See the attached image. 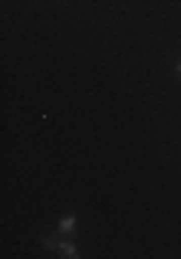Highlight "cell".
<instances>
[{
    "label": "cell",
    "mask_w": 181,
    "mask_h": 259,
    "mask_svg": "<svg viewBox=\"0 0 181 259\" xmlns=\"http://www.w3.org/2000/svg\"><path fill=\"white\" fill-rule=\"evenodd\" d=\"M75 225H78V219H75L72 213H69V216H64V219L58 222V233H61V236H64V233H72V231H75Z\"/></svg>",
    "instance_id": "obj_2"
},
{
    "label": "cell",
    "mask_w": 181,
    "mask_h": 259,
    "mask_svg": "<svg viewBox=\"0 0 181 259\" xmlns=\"http://www.w3.org/2000/svg\"><path fill=\"white\" fill-rule=\"evenodd\" d=\"M55 253H58V256H64V259H78V256H81V253H78V248H75L72 242H66V239H58Z\"/></svg>",
    "instance_id": "obj_1"
},
{
    "label": "cell",
    "mask_w": 181,
    "mask_h": 259,
    "mask_svg": "<svg viewBox=\"0 0 181 259\" xmlns=\"http://www.w3.org/2000/svg\"><path fill=\"white\" fill-rule=\"evenodd\" d=\"M175 72H178V75H181V64H178V66H175Z\"/></svg>",
    "instance_id": "obj_3"
}]
</instances>
